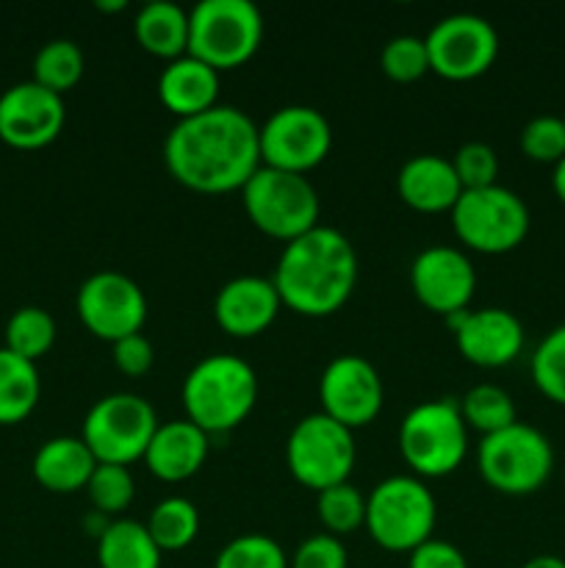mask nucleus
Masks as SVG:
<instances>
[{
	"instance_id": "34",
	"label": "nucleus",
	"mask_w": 565,
	"mask_h": 568,
	"mask_svg": "<svg viewBox=\"0 0 565 568\" xmlns=\"http://www.w3.org/2000/svg\"><path fill=\"white\" fill-rule=\"evenodd\" d=\"M89 503L97 514L116 516L133 503L136 497V483L127 466L120 464H97L94 475L89 477Z\"/></svg>"
},
{
	"instance_id": "44",
	"label": "nucleus",
	"mask_w": 565,
	"mask_h": 568,
	"mask_svg": "<svg viewBox=\"0 0 565 568\" xmlns=\"http://www.w3.org/2000/svg\"><path fill=\"white\" fill-rule=\"evenodd\" d=\"M563 125H565V111H563Z\"/></svg>"
},
{
	"instance_id": "8",
	"label": "nucleus",
	"mask_w": 565,
	"mask_h": 568,
	"mask_svg": "<svg viewBox=\"0 0 565 568\" xmlns=\"http://www.w3.org/2000/svg\"><path fill=\"white\" fill-rule=\"evenodd\" d=\"M476 469L482 480L507 497L541 491L554 471L552 442L537 427L515 422L485 436L476 449Z\"/></svg>"
},
{
	"instance_id": "6",
	"label": "nucleus",
	"mask_w": 565,
	"mask_h": 568,
	"mask_svg": "<svg viewBox=\"0 0 565 568\" xmlns=\"http://www.w3.org/2000/svg\"><path fill=\"white\" fill-rule=\"evenodd\" d=\"M399 453L415 477H446L469 453V427L452 397L424 399L399 425Z\"/></svg>"
},
{
	"instance_id": "24",
	"label": "nucleus",
	"mask_w": 565,
	"mask_h": 568,
	"mask_svg": "<svg viewBox=\"0 0 565 568\" xmlns=\"http://www.w3.org/2000/svg\"><path fill=\"white\" fill-rule=\"evenodd\" d=\"M136 42L158 59H181L188 53V11L172 0H150L133 20Z\"/></svg>"
},
{
	"instance_id": "5",
	"label": "nucleus",
	"mask_w": 565,
	"mask_h": 568,
	"mask_svg": "<svg viewBox=\"0 0 565 568\" xmlns=\"http://www.w3.org/2000/svg\"><path fill=\"white\" fill-rule=\"evenodd\" d=\"M264 42V14L253 0H199L188 11V55L216 72L242 67Z\"/></svg>"
},
{
	"instance_id": "25",
	"label": "nucleus",
	"mask_w": 565,
	"mask_h": 568,
	"mask_svg": "<svg viewBox=\"0 0 565 568\" xmlns=\"http://www.w3.org/2000/svg\"><path fill=\"white\" fill-rule=\"evenodd\" d=\"M161 558L164 552L142 521H109V527L97 538L100 568H161Z\"/></svg>"
},
{
	"instance_id": "12",
	"label": "nucleus",
	"mask_w": 565,
	"mask_h": 568,
	"mask_svg": "<svg viewBox=\"0 0 565 568\" xmlns=\"http://www.w3.org/2000/svg\"><path fill=\"white\" fill-rule=\"evenodd\" d=\"M332 128L314 105H282L260 125V164L305 175L330 155Z\"/></svg>"
},
{
	"instance_id": "37",
	"label": "nucleus",
	"mask_w": 565,
	"mask_h": 568,
	"mask_svg": "<svg viewBox=\"0 0 565 568\" xmlns=\"http://www.w3.org/2000/svg\"><path fill=\"white\" fill-rule=\"evenodd\" d=\"M454 172L465 189H485L493 186L499 178V155L491 144L485 142H465L454 150L452 159Z\"/></svg>"
},
{
	"instance_id": "18",
	"label": "nucleus",
	"mask_w": 565,
	"mask_h": 568,
	"mask_svg": "<svg viewBox=\"0 0 565 568\" xmlns=\"http://www.w3.org/2000/svg\"><path fill=\"white\" fill-rule=\"evenodd\" d=\"M460 355L482 369L513 364L524 349V325L507 308L469 311L454 331Z\"/></svg>"
},
{
	"instance_id": "1",
	"label": "nucleus",
	"mask_w": 565,
	"mask_h": 568,
	"mask_svg": "<svg viewBox=\"0 0 565 568\" xmlns=\"http://www.w3.org/2000/svg\"><path fill=\"white\" fill-rule=\"evenodd\" d=\"M164 164L192 192H242L260 166V125L247 111L216 103L172 125L164 139Z\"/></svg>"
},
{
	"instance_id": "45",
	"label": "nucleus",
	"mask_w": 565,
	"mask_h": 568,
	"mask_svg": "<svg viewBox=\"0 0 565 568\" xmlns=\"http://www.w3.org/2000/svg\"><path fill=\"white\" fill-rule=\"evenodd\" d=\"M563 483H565V471H563Z\"/></svg>"
},
{
	"instance_id": "16",
	"label": "nucleus",
	"mask_w": 565,
	"mask_h": 568,
	"mask_svg": "<svg viewBox=\"0 0 565 568\" xmlns=\"http://www.w3.org/2000/svg\"><path fill=\"white\" fill-rule=\"evenodd\" d=\"M410 288L424 308L449 316L469 308L476 288V270L463 250L430 244L410 264Z\"/></svg>"
},
{
	"instance_id": "28",
	"label": "nucleus",
	"mask_w": 565,
	"mask_h": 568,
	"mask_svg": "<svg viewBox=\"0 0 565 568\" xmlns=\"http://www.w3.org/2000/svg\"><path fill=\"white\" fill-rule=\"evenodd\" d=\"M158 544L161 552H181L197 538L199 532V514L192 499L186 497H166L150 510V519L144 521Z\"/></svg>"
},
{
	"instance_id": "29",
	"label": "nucleus",
	"mask_w": 565,
	"mask_h": 568,
	"mask_svg": "<svg viewBox=\"0 0 565 568\" xmlns=\"http://www.w3.org/2000/svg\"><path fill=\"white\" fill-rule=\"evenodd\" d=\"M55 344V320L39 305H22L6 322V349L37 364Z\"/></svg>"
},
{
	"instance_id": "42",
	"label": "nucleus",
	"mask_w": 565,
	"mask_h": 568,
	"mask_svg": "<svg viewBox=\"0 0 565 568\" xmlns=\"http://www.w3.org/2000/svg\"><path fill=\"white\" fill-rule=\"evenodd\" d=\"M521 568H565V560L557 558V555H535Z\"/></svg>"
},
{
	"instance_id": "14",
	"label": "nucleus",
	"mask_w": 565,
	"mask_h": 568,
	"mask_svg": "<svg viewBox=\"0 0 565 568\" xmlns=\"http://www.w3.org/2000/svg\"><path fill=\"white\" fill-rule=\"evenodd\" d=\"M78 316L92 336L103 342H120V338L142 333L147 322V297L142 286L125 272L103 270L89 275L81 283L75 297Z\"/></svg>"
},
{
	"instance_id": "39",
	"label": "nucleus",
	"mask_w": 565,
	"mask_h": 568,
	"mask_svg": "<svg viewBox=\"0 0 565 568\" xmlns=\"http://www.w3.org/2000/svg\"><path fill=\"white\" fill-rule=\"evenodd\" d=\"M111 347H114V364L122 375L142 377L153 369L155 349L144 333H133V336L120 338V342H114Z\"/></svg>"
},
{
	"instance_id": "9",
	"label": "nucleus",
	"mask_w": 565,
	"mask_h": 568,
	"mask_svg": "<svg viewBox=\"0 0 565 568\" xmlns=\"http://www.w3.org/2000/svg\"><path fill=\"white\" fill-rule=\"evenodd\" d=\"M449 214H452L454 236L465 247L485 255L510 253L530 233L526 203L513 189L499 183L485 189H465Z\"/></svg>"
},
{
	"instance_id": "38",
	"label": "nucleus",
	"mask_w": 565,
	"mask_h": 568,
	"mask_svg": "<svg viewBox=\"0 0 565 568\" xmlns=\"http://www.w3.org/2000/svg\"><path fill=\"white\" fill-rule=\"evenodd\" d=\"M288 568H349L347 547L338 536L316 532L294 549Z\"/></svg>"
},
{
	"instance_id": "36",
	"label": "nucleus",
	"mask_w": 565,
	"mask_h": 568,
	"mask_svg": "<svg viewBox=\"0 0 565 568\" xmlns=\"http://www.w3.org/2000/svg\"><path fill=\"white\" fill-rule=\"evenodd\" d=\"M521 153L526 159L537 161V164H557L565 155V125L563 116L541 114L532 116L524 128H521Z\"/></svg>"
},
{
	"instance_id": "30",
	"label": "nucleus",
	"mask_w": 565,
	"mask_h": 568,
	"mask_svg": "<svg viewBox=\"0 0 565 568\" xmlns=\"http://www.w3.org/2000/svg\"><path fill=\"white\" fill-rule=\"evenodd\" d=\"M83 50L72 39H50L33 59V81L55 94H64L83 78Z\"/></svg>"
},
{
	"instance_id": "41",
	"label": "nucleus",
	"mask_w": 565,
	"mask_h": 568,
	"mask_svg": "<svg viewBox=\"0 0 565 568\" xmlns=\"http://www.w3.org/2000/svg\"><path fill=\"white\" fill-rule=\"evenodd\" d=\"M552 189H554V194H557L559 203L565 205V155H563V159L557 161V164H554V172H552Z\"/></svg>"
},
{
	"instance_id": "33",
	"label": "nucleus",
	"mask_w": 565,
	"mask_h": 568,
	"mask_svg": "<svg viewBox=\"0 0 565 568\" xmlns=\"http://www.w3.org/2000/svg\"><path fill=\"white\" fill-rule=\"evenodd\" d=\"M214 568H288V555L271 536L244 532L219 549Z\"/></svg>"
},
{
	"instance_id": "15",
	"label": "nucleus",
	"mask_w": 565,
	"mask_h": 568,
	"mask_svg": "<svg viewBox=\"0 0 565 568\" xmlns=\"http://www.w3.org/2000/svg\"><path fill=\"white\" fill-rule=\"evenodd\" d=\"M382 397L386 392H382L380 372L363 355H336L319 377L321 414L349 430L374 422L382 410Z\"/></svg>"
},
{
	"instance_id": "20",
	"label": "nucleus",
	"mask_w": 565,
	"mask_h": 568,
	"mask_svg": "<svg viewBox=\"0 0 565 568\" xmlns=\"http://www.w3.org/2000/svg\"><path fill=\"white\" fill-rule=\"evenodd\" d=\"M397 192L413 211L421 214H441L452 211L463 194L458 172L452 161L435 153L413 155L402 164L397 175Z\"/></svg>"
},
{
	"instance_id": "7",
	"label": "nucleus",
	"mask_w": 565,
	"mask_h": 568,
	"mask_svg": "<svg viewBox=\"0 0 565 568\" xmlns=\"http://www.w3.org/2000/svg\"><path fill=\"white\" fill-rule=\"evenodd\" d=\"M242 203L249 222L266 236L280 239L282 244L321 225L319 194L314 183L297 172L260 164L255 175L244 183Z\"/></svg>"
},
{
	"instance_id": "23",
	"label": "nucleus",
	"mask_w": 565,
	"mask_h": 568,
	"mask_svg": "<svg viewBox=\"0 0 565 568\" xmlns=\"http://www.w3.org/2000/svg\"><path fill=\"white\" fill-rule=\"evenodd\" d=\"M33 477L53 494H75L89 486V477L97 469L92 449L75 436H55L44 442L33 455Z\"/></svg>"
},
{
	"instance_id": "35",
	"label": "nucleus",
	"mask_w": 565,
	"mask_h": 568,
	"mask_svg": "<svg viewBox=\"0 0 565 568\" xmlns=\"http://www.w3.org/2000/svg\"><path fill=\"white\" fill-rule=\"evenodd\" d=\"M380 67L391 81L413 83L430 72V53H427L424 37L415 33H399L382 44Z\"/></svg>"
},
{
	"instance_id": "11",
	"label": "nucleus",
	"mask_w": 565,
	"mask_h": 568,
	"mask_svg": "<svg viewBox=\"0 0 565 568\" xmlns=\"http://www.w3.org/2000/svg\"><path fill=\"white\" fill-rule=\"evenodd\" d=\"M286 464L294 480L316 494L347 483L355 469V433L327 414H308L291 427Z\"/></svg>"
},
{
	"instance_id": "19",
	"label": "nucleus",
	"mask_w": 565,
	"mask_h": 568,
	"mask_svg": "<svg viewBox=\"0 0 565 568\" xmlns=\"http://www.w3.org/2000/svg\"><path fill=\"white\" fill-rule=\"evenodd\" d=\"M282 300L271 277L238 275L227 281L214 297V320L236 338L260 336L277 320Z\"/></svg>"
},
{
	"instance_id": "2",
	"label": "nucleus",
	"mask_w": 565,
	"mask_h": 568,
	"mask_svg": "<svg viewBox=\"0 0 565 568\" xmlns=\"http://www.w3.org/2000/svg\"><path fill=\"white\" fill-rule=\"evenodd\" d=\"M271 283L294 314L330 316L352 297L358 253L341 231L316 225L282 247Z\"/></svg>"
},
{
	"instance_id": "22",
	"label": "nucleus",
	"mask_w": 565,
	"mask_h": 568,
	"mask_svg": "<svg viewBox=\"0 0 565 568\" xmlns=\"http://www.w3.org/2000/svg\"><path fill=\"white\" fill-rule=\"evenodd\" d=\"M158 98L177 120L203 114L219 98V72L188 53L166 61L158 75Z\"/></svg>"
},
{
	"instance_id": "40",
	"label": "nucleus",
	"mask_w": 565,
	"mask_h": 568,
	"mask_svg": "<svg viewBox=\"0 0 565 568\" xmlns=\"http://www.w3.org/2000/svg\"><path fill=\"white\" fill-rule=\"evenodd\" d=\"M408 568H469V560L452 541L430 538L408 555Z\"/></svg>"
},
{
	"instance_id": "4",
	"label": "nucleus",
	"mask_w": 565,
	"mask_h": 568,
	"mask_svg": "<svg viewBox=\"0 0 565 568\" xmlns=\"http://www.w3.org/2000/svg\"><path fill=\"white\" fill-rule=\"evenodd\" d=\"M438 503L421 477L393 475L366 497V530L388 552H413L435 532Z\"/></svg>"
},
{
	"instance_id": "3",
	"label": "nucleus",
	"mask_w": 565,
	"mask_h": 568,
	"mask_svg": "<svg viewBox=\"0 0 565 568\" xmlns=\"http://www.w3.org/2000/svg\"><path fill=\"white\" fill-rule=\"evenodd\" d=\"M258 392V375L247 361L230 353H214L188 369L181 399L188 422L208 436H222L236 430L253 414Z\"/></svg>"
},
{
	"instance_id": "17",
	"label": "nucleus",
	"mask_w": 565,
	"mask_h": 568,
	"mask_svg": "<svg viewBox=\"0 0 565 568\" xmlns=\"http://www.w3.org/2000/svg\"><path fill=\"white\" fill-rule=\"evenodd\" d=\"M64 98L37 81H22L0 94V139L17 150H39L64 128Z\"/></svg>"
},
{
	"instance_id": "21",
	"label": "nucleus",
	"mask_w": 565,
	"mask_h": 568,
	"mask_svg": "<svg viewBox=\"0 0 565 568\" xmlns=\"http://www.w3.org/2000/svg\"><path fill=\"white\" fill-rule=\"evenodd\" d=\"M205 458H208V433L199 430L194 422L175 419L158 425L142 460L158 480L183 483L203 469Z\"/></svg>"
},
{
	"instance_id": "32",
	"label": "nucleus",
	"mask_w": 565,
	"mask_h": 568,
	"mask_svg": "<svg viewBox=\"0 0 565 568\" xmlns=\"http://www.w3.org/2000/svg\"><path fill=\"white\" fill-rule=\"evenodd\" d=\"M537 392L552 403L565 405V325H557L541 338L530 361Z\"/></svg>"
},
{
	"instance_id": "31",
	"label": "nucleus",
	"mask_w": 565,
	"mask_h": 568,
	"mask_svg": "<svg viewBox=\"0 0 565 568\" xmlns=\"http://www.w3.org/2000/svg\"><path fill=\"white\" fill-rule=\"evenodd\" d=\"M316 514L330 536H347V532L366 527V497L352 483H338L316 494Z\"/></svg>"
},
{
	"instance_id": "43",
	"label": "nucleus",
	"mask_w": 565,
	"mask_h": 568,
	"mask_svg": "<svg viewBox=\"0 0 565 568\" xmlns=\"http://www.w3.org/2000/svg\"><path fill=\"white\" fill-rule=\"evenodd\" d=\"M97 6L100 11H122L125 9V0H97Z\"/></svg>"
},
{
	"instance_id": "27",
	"label": "nucleus",
	"mask_w": 565,
	"mask_h": 568,
	"mask_svg": "<svg viewBox=\"0 0 565 568\" xmlns=\"http://www.w3.org/2000/svg\"><path fill=\"white\" fill-rule=\"evenodd\" d=\"M460 414L469 430L482 433V438L515 425V403L496 383H476L460 399Z\"/></svg>"
},
{
	"instance_id": "10",
	"label": "nucleus",
	"mask_w": 565,
	"mask_h": 568,
	"mask_svg": "<svg viewBox=\"0 0 565 568\" xmlns=\"http://www.w3.org/2000/svg\"><path fill=\"white\" fill-rule=\"evenodd\" d=\"M155 408L144 397L131 392H116L100 397L83 419V444L92 449L97 464L131 466L142 460L158 430Z\"/></svg>"
},
{
	"instance_id": "26",
	"label": "nucleus",
	"mask_w": 565,
	"mask_h": 568,
	"mask_svg": "<svg viewBox=\"0 0 565 568\" xmlns=\"http://www.w3.org/2000/svg\"><path fill=\"white\" fill-rule=\"evenodd\" d=\"M42 381L33 361L0 347V425H20L39 405Z\"/></svg>"
},
{
	"instance_id": "13",
	"label": "nucleus",
	"mask_w": 565,
	"mask_h": 568,
	"mask_svg": "<svg viewBox=\"0 0 565 568\" xmlns=\"http://www.w3.org/2000/svg\"><path fill=\"white\" fill-rule=\"evenodd\" d=\"M424 42L430 70L446 81H471L485 75L499 55V33L493 22L469 11L438 20Z\"/></svg>"
}]
</instances>
